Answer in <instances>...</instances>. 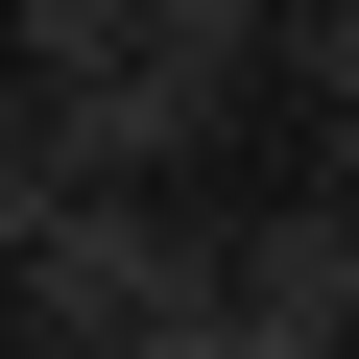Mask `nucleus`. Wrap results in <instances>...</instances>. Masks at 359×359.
I'll use <instances>...</instances> for the list:
<instances>
[{"label": "nucleus", "instance_id": "f257e3e1", "mask_svg": "<svg viewBox=\"0 0 359 359\" xmlns=\"http://www.w3.org/2000/svg\"><path fill=\"white\" fill-rule=\"evenodd\" d=\"M0 335H25V359H240L216 168H96L72 216H25V240H0Z\"/></svg>", "mask_w": 359, "mask_h": 359}, {"label": "nucleus", "instance_id": "f03ea898", "mask_svg": "<svg viewBox=\"0 0 359 359\" xmlns=\"http://www.w3.org/2000/svg\"><path fill=\"white\" fill-rule=\"evenodd\" d=\"M216 287H240V359H359V216L311 192H216Z\"/></svg>", "mask_w": 359, "mask_h": 359}, {"label": "nucleus", "instance_id": "7ed1b4c3", "mask_svg": "<svg viewBox=\"0 0 359 359\" xmlns=\"http://www.w3.org/2000/svg\"><path fill=\"white\" fill-rule=\"evenodd\" d=\"M120 48H144V0H0V72H48V96L120 72Z\"/></svg>", "mask_w": 359, "mask_h": 359}, {"label": "nucleus", "instance_id": "20e7f679", "mask_svg": "<svg viewBox=\"0 0 359 359\" xmlns=\"http://www.w3.org/2000/svg\"><path fill=\"white\" fill-rule=\"evenodd\" d=\"M335 72H359V0H264V120L335 96Z\"/></svg>", "mask_w": 359, "mask_h": 359}, {"label": "nucleus", "instance_id": "39448f33", "mask_svg": "<svg viewBox=\"0 0 359 359\" xmlns=\"http://www.w3.org/2000/svg\"><path fill=\"white\" fill-rule=\"evenodd\" d=\"M287 168H311L335 216H359V72H335V96H287Z\"/></svg>", "mask_w": 359, "mask_h": 359}]
</instances>
